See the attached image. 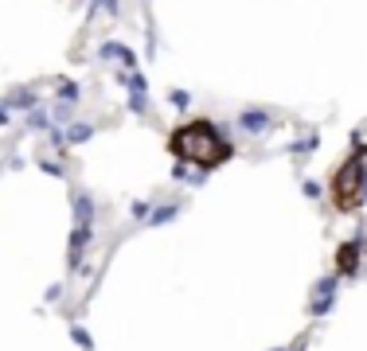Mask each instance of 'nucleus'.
<instances>
[{
    "label": "nucleus",
    "instance_id": "obj_1",
    "mask_svg": "<svg viewBox=\"0 0 367 351\" xmlns=\"http://www.w3.org/2000/svg\"><path fill=\"white\" fill-rule=\"evenodd\" d=\"M169 153L176 156V160H184V164L211 172V168L227 164L231 156H235V145L215 129V121L192 117V121H184V125H176L169 133Z\"/></svg>",
    "mask_w": 367,
    "mask_h": 351
},
{
    "label": "nucleus",
    "instance_id": "obj_2",
    "mask_svg": "<svg viewBox=\"0 0 367 351\" xmlns=\"http://www.w3.org/2000/svg\"><path fill=\"white\" fill-rule=\"evenodd\" d=\"M367 195V148H352L348 160H340L328 176V203L336 214H352L359 211Z\"/></svg>",
    "mask_w": 367,
    "mask_h": 351
},
{
    "label": "nucleus",
    "instance_id": "obj_3",
    "mask_svg": "<svg viewBox=\"0 0 367 351\" xmlns=\"http://www.w3.org/2000/svg\"><path fill=\"white\" fill-rule=\"evenodd\" d=\"M359 270V242L352 238V242H344L336 250V273H344V277H352V273Z\"/></svg>",
    "mask_w": 367,
    "mask_h": 351
}]
</instances>
